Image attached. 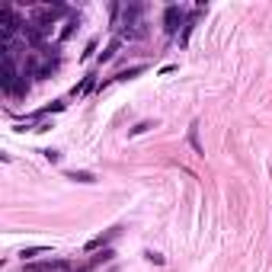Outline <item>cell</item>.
Listing matches in <instances>:
<instances>
[{
	"instance_id": "30bf717a",
	"label": "cell",
	"mask_w": 272,
	"mask_h": 272,
	"mask_svg": "<svg viewBox=\"0 0 272 272\" xmlns=\"http://www.w3.org/2000/svg\"><path fill=\"white\" fill-rule=\"evenodd\" d=\"M147 36V23H138V26H128V29H122V39H128V42H135V39H144Z\"/></svg>"
},
{
	"instance_id": "8992f818",
	"label": "cell",
	"mask_w": 272,
	"mask_h": 272,
	"mask_svg": "<svg viewBox=\"0 0 272 272\" xmlns=\"http://www.w3.org/2000/svg\"><path fill=\"white\" fill-rule=\"evenodd\" d=\"M64 180H71V182H84V186H93V182H96V173H90V170H67Z\"/></svg>"
},
{
	"instance_id": "3957f363",
	"label": "cell",
	"mask_w": 272,
	"mask_h": 272,
	"mask_svg": "<svg viewBox=\"0 0 272 272\" xmlns=\"http://www.w3.org/2000/svg\"><path fill=\"white\" fill-rule=\"evenodd\" d=\"M26 272H77L67 260H45V263H29Z\"/></svg>"
},
{
	"instance_id": "277c9868",
	"label": "cell",
	"mask_w": 272,
	"mask_h": 272,
	"mask_svg": "<svg viewBox=\"0 0 272 272\" xmlns=\"http://www.w3.org/2000/svg\"><path fill=\"white\" fill-rule=\"evenodd\" d=\"M202 10H205V3H199V6H195L192 13H189L186 26H182V29H180V48H186V45H189V39H192V29H195V26H199V16H202Z\"/></svg>"
},
{
	"instance_id": "8fae6325",
	"label": "cell",
	"mask_w": 272,
	"mask_h": 272,
	"mask_svg": "<svg viewBox=\"0 0 272 272\" xmlns=\"http://www.w3.org/2000/svg\"><path fill=\"white\" fill-rule=\"evenodd\" d=\"M45 253H51V247H45V243H39V247H26L23 253V263H29V260H36V256H45Z\"/></svg>"
},
{
	"instance_id": "7a4b0ae2",
	"label": "cell",
	"mask_w": 272,
	"mask_h": 272,
	"mask_svg": "<svg viewBox=\"0 0 272 272\" xmlns=\"http://www.w3.org/2000/svg\"><path fill=\"white\" fill-rule=\"evenodd\" d=\"M144 3H122V16H119V32L128 29V26H138L144 23Z\"/></svg>"
},
{
	"instance_id": "5bb4252c",
	"label": "cell",
	"mask_w": 272,
	"mask_h": 272,
	"mask_svg": "<svg viewBox=\"0 0 272 272\" xmlns=\"http://www.w3.org/2000/svg\"><path fill=\"white\" fill-rule=\"evenodd\" d=\"M74 26H77V16H71V19H67V23H64V29H61V36H58V45H61V42H67V39H71Z\"/></svg>"
},
{
	"instance_id": "5b68a950",
	"label": "cell",
	"mask_w": 272,
	"mask_h": 272,
	"mask_svg": "<svg viewBox=\"0 0 272 272\" xmlns=\"http://www.w3.org/2000/svg\"><path fill=\"white\" fill-rule=\"evenodd\" d=\"M119 234H122V227H109L106 234L93 237V240L87 243V253H96V250H106V247H109V243H112V240H115V237H119Z\"/></svg>"
},
{
	"instance_id": "2e32d148",
	"label": "cell",
	"mask_w": 272,
	"mask_h": 272,
	"mask_svg": "<svg viewBox=\"0 0 272 272\" xmlns=\"http://www.w3.org/2000/svg\"><path fill=\"white\" fill-rule=\"evenodd\" d=\"M42 157L48 160V163H58V160H61V151H51V147H45V151H42Z\"/></svg>"
},
{
	"instance_id": "9a60e30c",
	"label": "cell",
	"mask_w": 272,
	"mask_h": 272,
	"mask_svg": "<svg viewBox=\"0 0 272 272\" xmlns=\"http://www.w3.org/2000/svg\"><path fill=\"white\" fill-rule=\"evenodd\" d=\"M144 260H147V263H154V266H163V263H167V256L157 253V250H144Z\"/></svg>"
},
{
	"instance_id": "52a82bcc",
	"label": "cell",
	"mask_w": 272,
	"mask_h": 272,
	"mask_svg": "<svg viewBox=\"0 0 272 272\" xmlns=\"http://www.w3.org/2000/svg\"><path fill=\"white\" fill-rule=\"evenodd\" d=\"M93 87H96V71H90V74H87V77L80 80L77 87H74V93H71V96H84V93H90V90H93Z\"/></svg>"
},
{
	"instance_id": "6da1fadb",
	"label": "cell",
	"mask_w": 272,
	"mask_h": 272,
	"mask_svg": "<svg viewBox=\"0 0 272 272\" xmlns=\"http://www.w3.org/2000/svg\"><path fill=\"white\" fill-rule=\"evenodd\" d=\"M186 10H182L180 3H170L167 10H163V32H167V36H176V32H180V26H186Z\"/></svg>"
},
{
	"instance_id": "e0dca14e",
	"label": "cell",
	"mask_w": 272,
	"mask_h": 272,
	"mask_svg": "<svg viewBox=\"0 0 272 272\" xmlns=\"http://www.w3.org/2000/svg\"><path fill=\"white\" fill-rule=\"evenodd\" d=\"M96 45H99L96 39H90V42H87V51L80 54V58H84V61H87V58H93V51H96Z\"/></svg>"
},
{
	"instance_id": "ac0fdd59",
	"label": "cell",
	"mask_w": 272,
	"mask_h": 272,
	"mask_svg": "<svg viewBox=\"0 0 272 272\" xmlns=\"http://www.w3.org/2000/svg\"><path fill=\"white\" fill-rule=\"evenodd\" d=\"M106 272H119V269H115V266H112V269H106Z\"/></svg>"
},
{
	"instance_id": "9c48e42d",
	"label": "cell",
	"mask_w": 272,
	"mask_h": 272,
	"mask_svg": "<svg viewBox=\"0 0 272 272\" xmlns=\"http://www.w3.org/2000/svg\"><path fill=\"white\" fill-rule=\"evenodd\" d=\"M119 48H122V36H115L112 42L106 45V51H99V64H106V61H112L115 54H119Z\"/></svg>"
},
{
	"instance_id": "4fadbf2b",
	"label": "cell",
	"mask_w": 272,
	"mask_h": 272,
	"mask_svg": "<svg viewBox=\"0 0 272 272\" xmlns=\"http://www.w3.org/2000/svg\"><path fill=\"white\" fill-rule=\"evenodd\" d=\"M151 128H157V122L144 119V122H138V125H135V128H128V135H144V132H151Z\"/></svg>"
},
{
	"instance_id": "7c38bea8",
	"label": "cell",
	"mask_w": 272,
	"mask_h": 272,
	"mask_svg": "<svg viewBox=\"0 0 272 272\" xmlns=\"http://www.w3.org/2000/svg\"><path fill=\"white\" fill-rule=\"evenodd\" d=\"M138 74H144V64H135V67H128V71H119L115 80H135Z\"/></svg>"
},
{
	"instance_id": "ba28073f",
	"label": "cell",
	"mask_w": 272,
	"mask_h": 272,
	"mask_svg": "<svg viewBox=\"0 0 272 272\" xmlns=\"http://www.w3.org/2000/svg\"><path fill=\"white\" fill-rule=\"evenodd\" d=\"M189 144H192V151L199 154V157H205V147H202V141H199V122H192V125H189Z\"/></svg>"
}]
</instances>
